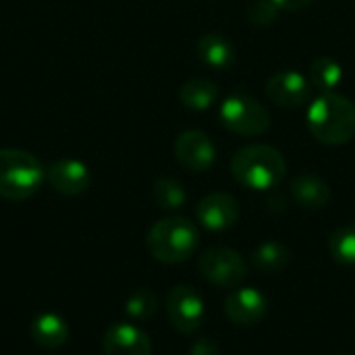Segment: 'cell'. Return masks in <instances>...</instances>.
I'll use <instances>...</instances> for the list:
<instances>
[{"mask_svg":"<svg viewBox=\"0 0 355 355\" xmlns=\"http://www.w3.org/2000/svg\"><path fill=\"white\" fill-rule=\"evenodd\" d=\"M308 129L324 146H343L355 137V104L343 94L324 92L308 108Z\"/></svg>","mask_w":355,"mask_h":355,"instance_id":"1","label":"cell"},{"mask_svg":"<svg viewBox=\"0 0 355 355\" xmlns=\"http://www.w3.org/2000/svg\"><path fill=\"white\" fill-rule=\"evenodd\" d=\"M231 173L237 183L254 191H268L279 187L287 175L285 156L264 144L241 148L231 160Z\"/></svg>","mask_w":355,"mask_h":355,"instance_id":"2","label":"cell"},{"mask_svg":"<svg viewBox=\"0 0 355 355\" xmlns=\"http://www.w3.org/2000/svg\"><path fill=\"white\" fill-rule=\"evenodd\" d=\"M200 245L198 227L183 216H168L158 220L146 237V248L158 262L179 264L196 254Z\"/></svg>","mask_w":355,"mask_h":355,"instance_id":"3","label":"cell"},{"mask_svg":"<svg viewBox=\"0 0 355 355\" xmlns=\"http://www.w3.org/2000/svg\"><path fill=\"white\" fill-rule=\"evenodd\" d=\"M46 181L44 164L29 152L17 148L0 150V198L21 202L37 193Z\"/></svg>","mask_w":355,"mask_h":355,"instance_id":"4","label":"cell"},{"mask_svg":"<svg viewBox=\"0 0 355 355\" xmlns=\"http://www.w3.org/2000/svg\"><path fill=\"white\" fill-rule=\"evenodd\" d=\"M220 123L235 135L258 137L270 129L272 119L268 108L252 96L233 94L220 104Z\"/></svg>","mask_w":355,"mask_h":355,"instance_id":"5","label":"cell"},{"mask_svg":"<svg viewBox=\"0 0 355 355\" xmlns=\"http://www.w3.org/2000/svg\"><path fill=\"white\" fill-rule=\"evenodd\" d=\"M198 268L206 281L216 287L235 289L248 277V264L235 250L229 248H210L200 256Z\"/></svg>","mask_w":355,"mask_h":355,"instance_id":"6","label":"cell"},{"mask_svg":"<svg viewBox=\"0 0 355 355\" xmlns=\"http://www.w3.org/2000/svg\"><path fill=\"white\" fill-rule=\"evenodd\" d=\"M166 314L175 331L196 333L206 318V304L202 295L189 285H177L166 295Z\"/></svg>","mask_w":355,"mask_h":355,"instance_id":"7","label":"cell"},{"mask_svg":"<svg viewBox=\"0 0 355 355\" xmlns=\"http://www.w3.org/2000/svg\"><path fill=\"white\" fill-rule=\"evenodd\" d=\"M225 312L237 327H254L268 314V297L254 287H235L225 300Z\"/></svg>","mask_w":355,"mask_h":355,"instance_id":"8","label":"cell"},{"mask_svg":"<svg viewBox=\"0 0 355 355\" xmlns=\"http://www.w3.org/2000/svg\"><path fill=\"white\" fill-rule=\"evenodd\" d=\"M175 156L185 168H189L193 173H202L214 164L216 148L204 131L187 129V131L179 133L175 139Z\"/></svg>","mask_w":355,"mask_h":355,"instance_id":"9","label":"cell"},{"mask_svg":"<svg viewBox=\"0 0 355 355\" xmlns=\"http://www.w3.org/2000/svg\"><path fill=\"white\" fill-rule=\"evenodd\" d=\"M239 212H241L239 202L231 193H223V191L204 196L196 210L200 225L214 233L231 229L239 220Z\"/></svg>","mask_w":355,"mask_h":355,"instance_id":"10","label":"cell"},{"mask_svg":"<svg viewBox=\"0 0 355 355\" xmlns=\"http://www.w3.org/2000/svg\"><path fill=\"white\" fill-rule=\"evenodd\" d=\"M46 181L56 193L73 198V196L87 191L92 183V175L85 162L75 160V158H62V160L52 162L46 168Z\"/></svg>","mask_w":355,"mask_h":355,"instance_id":"11","label":"cell"},{"mask_svg":"<svg viewBox=\"0 0 355 355\" xmlns=\"http://www.w3.org/2000/svg\"><path fill=\"white\" fill-rule=\"evenodd\" d=\"M310 81L297 71H279L266 83V96L281 108H300L310 100Z\"/></svg>","mask_w":355,"mask_h":355,"instance_id":"12","label":"cell"},{"mask_svg":"<svg viewBox=\"0 0 355 355\" xmlns=\"http://www.w3.org/2000/svg\"><path fill=\"white\" fill-rule=\"evenodd\" d=\"M106 355H152L150 337L129 322L112 324L104 335Z\"/></svg>","mask_w":355,"mask_h":355,"instance_id":"13","label":"cell"},{"mask_svg":"<svg viewBox=\"0 0 355 355\" xmlns=\"http://www.w3.org/2000/svg\"><path fill=\"white\" fill-rule=\"evenodd\" d=\"M289 193L297 206L306 210H320L331 200V187L316 175H297L289 183Z\"/></svg>","mask_w":355,"mask_h":355,"instance_id":"14","label":"cell"},{"mask_svg":"<svg viewBox=\"0 0 355 355\" xmlns=\"http://www.w3.org/2000/svg\"><path fill=\"white\" fill-rule=\"evenodd\" d=\"M198 56L210 69H231L237 60L235 46L216 31L204 33L198 40Z\"/></svg>","mask_w":355,"mask_h":355,"instance_id":"15","label":"cell"},{"mask_svg":"<svg viewBox=\"0 0 355 355\" xmlns=\"http://www.w3.org/2000/svg\"><path fill=\"white\" fill-rule=\"evenodd\" d=\"M31 339L35 341V345L44 349H56L67 343L69 327L58 314L46 312L31 322Z\"/></svg>","mask_w":355,"mask_h":355,"instance_id":"16","label":"cell"},{"mask_svg":"<svg viewBox=\"0 0 355 355\" xmlns=\"http://www.w3.org/2000/svg\"><path fill=\"white\" fill-rule=\"evenodd\" d=\"M181 104L189 110H206L218 98V85L210 79H189L179 92Z\"/></svg>","mask_w":355,"mask_h":355,"instance_id":"17","label":"cell"},{"mask_svg":"<svg viewBox=\"0 0 355 355\" xmlns=\"http://www.w3.org/2000/svg\"><path fill=\"white\" fill-rule=\"evenodd\" d=\"M289 260H291V252L279 241H266L252 252V264L264 275L281 272L289 264Z\"/></svg>","mask_w":355,"mask_h":355,"instance_id":"18","label":"cell"},{"mask_svg":"<svg viewBox=\"0 0 355 355\" xmlns=\"http://www.w3.org/2000/svg\"><path fill=\"white\" fill-rule=\"evenodd\" d=\"M341 79H343L341 64L329 56H320L310 64V81L324 92H335Z\"/></svg>","mask_w":355,"mask_h":355,"instance_id":"19","label":"cell"},{"mask_svg":"<svg viewBox=\"0 0 355 355\" xmlns=\"http://www.w3.org/2000/svg\"><path fill=\"white\" fill-rule=\"evenodd\" d=\"M329 252L335 262L343 266H355V225L341 227L331 235Z\"/></svg>","mask_w":355,"mask_h":355,"instance_id":"20","label":"cell"},{"mask_svg":"<svg viewBox=\"0 0 355 355\" xmlns=\"http://www.w3.org/2000/svg\"><path fill=\"white\" fill-rule=\"evenodd\" d=\"M152 193H154V202L162 210H179L185 204V189L173 177H160L154 183Z\"/></svg>","mask_w":355,"mask_h":355,"instance_id":"21","label":"cell"},{"mask_svg":"<svg viewBox=\"0 0 355 355\" xmlns=\"http://www.w3.org/2000/svg\"><path fill=\"white\" fill-rule=\"evenodd\" d=\"M156 310H158V297L150 289L135 291L125 304V312L133 320H148L156 314Z\"/></svg>","mask_w":355,"mask_h":355,"instance_id":"22","label":"cell"},{"mask_svg":"<svg viewBox=\"0 0 355 355\" xmlns=\"http://www.w3.org/2000/svg\"><path fill=\"white\" fill-rule=\"evenodd\" d=\"M279 12H281V8L272 0H254L248 6L250 23L252 25H258V27H270L277 21Z\"/></svg>","mask_w":355,"mask_h":355,"instance_id":"23","label":"cell"},{"mask_svg":"<svg viewBox=\"0 0 355 355\" xmlns=\"http://www.w3.org/2000/svg\"><path fill=\"white\" fill-rule=\"evenodd\" d=\"M189 355H220V347L212 339H200L191 345Z\"/></svg>","mask_w":355,"mask_h":355,"instance_id":"24","label":"cell"},{"mask_svg":"<svg viewBox=\"0 0 355 355\" xmlns=\"http://www.w3.org/2000/svg\"><path fill=\"white\" fill-rule=\"evenodd\" d=\"M272 2L285 12H297V10L308 8L314 0H272Z\"/></svg>","mask_w":355,"mask_h":355,"instance_id":"25","label":"cell"}]
</instances>
